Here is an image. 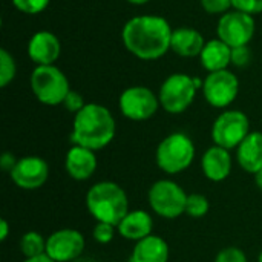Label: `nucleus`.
<instances>
[{
    "label": "nucleus",
    "mask_w": 262,
    "mask_h": 262,
    "mask_svg": "<svg viewBox=\"0 0 262 262\" xmlns=\"http://www.w3.org/2000/svg\"><path fill=\"white\" fill-rule=\"evenodd\" d=\"M173 29L161 15L143 14L129 18L121 31L124 48L140 60H158L170 51Z\"/></svg>",
    "instance_id": "nucleus-1"
},
{
    "label": "nucleus",
    "mask_w": 262,
    "mask_h": 262,
    "mask_svg": "<svg viewBox=\"0 0 262 262\" xmlns=\"http://www.w3.org/2000/svg\"><path fill=\"white\" fill-rule=\"evenodd\" d=\"M117 132V123L112 112L98 103H88L78 114L74 115L72 144L101 150L112 143Z\"/></svg>",
    "instance_id": "nucleus-2"
},
{
    "label": "nucleus",
    "mask_w": 262,
    "mask_h": 262,
    "mask_svg": "<svg viewBox=\"0 0 262 262\" xmlns=\"http://www.w3.org/2000/svg\"><path fill=\"white\" fill-rule=\"evenodd\" d=\"M86 209L97 223H107L117 227L129 213V198L120 184L100 181L88 190Z\"/></svg>",
    "instance_id": "nucleus-3"
},
{
    "label": "nucleus",
    "mask_w": 262,
    "mask_h": 262,
    "mask_svg": "<svg viewBox=\"0 0 262 262\" xmlns=\"http://www.w3.org/2000/svg\"><path fill=\"white\" fill-rule=\"evenodd\" d=\"M195 160V144L184 132H173L161 140L155 152V161L160 170L167 175H177L187 170Z\"/></svg>",
    "instance_id": "nucleus-4"
},
{
    "label": "nucleus",
    "mask_w": 262,
    "mask_h": 262,
    "mask_svg": "<svg viewBox=\"0 0 262 262\" xmlns=\"http://www.w3.org/2000/svg\"><path fill=\"white\" fill-rule=\"evenodd\" d=\"M29 84L34 97L46 106L63 104L64 98L71 92L68 77L55 64L35 66L31 72Z\"/></svg>",
    "instance_id": "nucleus-5"
},
{
    "label": "nucleus",
    "mask_w": 262,
    "mask_h": 262,
    "mask_svg": "<svg viewBox=\"0 0 262 262\" xmlns=\"http://www.w3.org/2000/svg\"><path fill=\"white\" fill-rule=\"evenodd\" d=\"M203 88V81L183 72L169 75L158 92L161 107L172 115L186 112L196 97V91Z\"/></svg>",
    "instance_id": "nucleus-6"
},
{
    "label": "nucleus",
    "mask_w": 262,
    "mask_h": 262,
    "mask_svg": "<svg viewBox=\"0 0 262 262\" xmlns=\"http://www.w3.org/2000/svg\"><path fill=\"white\" fill-rule=\"evenodd\" d=\"M147 200L150 209L164 220H177L186 213L187 193L172 180L155 181L147 192Z\"/></svg>",
    "instance_id": "nucleus-7"
},
{
    "label": "nucleus",
    "mask_w": 262,
    "mask_h": 262,
    "mask_svg": "<svg viewBox=\"0 0 262 262\" xmlns=\"http://www.w3.org/2000/svg\"><path fill=\"white\" fill-rule=\"evenodd\" d=\"M250 134V120L243 111L229 109L221 112L212 126V140L227 150L236 149Z\"/></svg>",
    "instance_id": "nucleus-8"
},
{
    "label": "nucleus",
    "mask_w": 262,
    "mask_h": 262,
    "mask_svg": "<svg viewBox=\"0 0 262 262\" xmlns=\"http://www.w3.org/2000/svg\"><path fill=\"white\" fill-rule=\"evenodd\" d=\"M158 95L146 86H130L118 98V107L123 117L132 121H146L160 109Z\"/></svg>",
    "instance_id": "nucleus-9"
},
{
    "label": "nucleus",
    "mask_w": 262,
    "mask_h": 262,
    "mask_svg": "<svg viewBox=\"0 0 262 262\" xmlns=\"http://www.w3.org/2000/svg\"><path fill=\"white\" fill-rule=\"evenodd\" d=\"M256 31L255 17L241 11H229L223 14L216 25V35L230 48L247 46Z\"/></svg>",
    "instance_id": "nucleus-10"
},
{
    "label": "nucleus",
    "mask_w": 262,
    "mask_h": 262,
    "mask_svg": "<svg viewBox=\"0 0 262 262\" xmlns=\"http://www.w3.org/2000/svg\"><path fill=\"white\" fill-rule=\"evenodd\" d=\"M201 89H203V95H204L206 101L210 106H213L216 109H226L238 97L239 80L229 69L209 72L207 77L203 80Z\"/></svg>",
    "instance_id": "nucleus-11"
},
{
    "label": "nucleus",
    "mask_w": 262,
    "mask_h": 262,
    "mask_svg": "<svg viewBox=\"0 0 262 262\" xmlns=\"http://www.w3.org/2000/svg\"><path fill=\"white\" fill-rule=\"evenodd\" d=\"M86 239L75 229H60L46 238V255L55 262L75 261L84 252Z\"/></svg>",
    "instance_id": "nucleus-12"
},
{
    "label": "nucleus",
    "mask_w": 262,
    "mask_h": 262,
    "mask_svg": "<svg viewBox=\"0 0 262 262\" xmlns=\"http://www.w3.org/2000/svg\"><path fill=\"white\" fill-rule=\"evenodd\" d=\"M9 177L17 187L23 190H37L43 187L49 178V164L40 157H25L17 160Z\"/></svg>",
    "instance_id": "nucleus-13"
},
{
    "label": "nucleus",
    "mask_w": 262,
    "mask_h": 262,
    "mask_svg": "<svg viewBox=\"0 0 262 262\" xmlns=\"http://www.w3.org/2000/svg\"><path fill=\"white\" fill-rule=\"evenodd\" d=\"M61 55V43L51 31H37L28 41V57L37 66L55 64Z\"/></svg>",
    "instance_id": "nucleus-14"
},
{
    "label": "nucleus",
    "mask_w": 262,
    "mask_h": 262,
    "mask_svg": "<svg viewBox=\"0 0 262 262\" xmlns=\"http://www.w3.org/2000/svg\"><path fill=\"white\" fill-rule=\"evenodd\" d=\"M97 167H98V160H97L95 150L72 144V147L66 152L64 169H66V173L74 181L89 180L95 173Z\"/></svg>",
    "instance_id": "nucleus-15"
},
{
    "label": "nucleus",
    "mask_w": 262,
    "mask_h": 262,
    "mask_svg": "<svg viewBox=\"0 0 262 262\" xmlns=\"http://www.w3.org/2000/svg\"><path fill=\"white\" fill-rule=\"evenodd\" d=\"M233 158L230 150L213 144L201 157V169L204 177L212 183H221L232 173Z\"/></svg>",
    "instance_id": "nucleus-16"
},
{
    "label": "nucleus",
    "mask_w": 262,
    "mask_h": 262,
    "mask_svg": "<svg viewBox=\"0 0 262 262\" xmlns=\"http://www.w3.org/2000/svg\"><path fill=\"white\" fill-rule=\"evenodd\" d=\"M152 230H154V220L150 213H147L143 209L129 210V213L117 226L118 235L134 243L147 238L149 235H152Z\"/></svg>",
    "instance_id": "nucleus-17"
},
{
    "label": "nucleus",
    "mask_w": 262,
    "mask_h": 262,
    "mask_svg": "<svg viewBox=\"0 0 262 262\" xmlns=\"http://www.w3.org/2000/svg\"><path fill=\"white\" fill-rule=\"evenodd\" d=\"M170 256L169 244L158 235H149L135 243L129 262H167Z\"/></svg>",
    "instance_id": "nucleus-18"
},
{
    "label": "nucleus",
    "mask_w": 262,
    "mask_h": 262,
    "mask_svg": "<svg viewBox=\"0 0 262 262\" xmlns=\"http://www.w3.org/2000/svg\"><path fill=\"white\" fill-rule=\"evenodd\" d=\"M236 163L247 173H258L262 169V132H250L236 147Z\"/></svg>",
    "instance_id": "nucleus-19"
},
{
    "label": "nucleus",
    "mask_w": 262,
    "mask_h": 262,
    "mask_svg": "<svg viewBox=\"0 0 262 262\" xmlns=\"http://www.w3.org/2000/svg\"><path fill=\"white\" fill-rule=\"evenodd\" d=\"M204 45H206V41H204V37H203V34L200 31H196L193 28L173 29L170 49L177 55L186 57V58L200 57Z\"/></svg>",
    "instance_id": "nucleus-20"
},
{
    "label": "nucleus",
    "mask_w": 262,
    "mask_h": 262,
    "mask_svg": "<svg viewBox=\"0 0 262 262\" xmlns=\"http://www.w3.org/2000/svg\"><path fill=\"white\" fill-rule=\"evenodd\" d=\"M200 60L207 72L227 69L232 64V48L220 38L209 40L200 54Z\"/></svg>",
    "instance_id": "nucleus-21"
},
{
    "label": "nucleus",
    "mask_w": 262,
    "mask_h": 262,
    "mask_svg": "<svg viewBox=\"0 0 262 262\" xmlns=\"http://www.w3.org/2000/svg\"><path fill=\"white\" fill-rule=\"evenodd\" d=\"M20 252L25 258H34L46 253V238L38 232H28L20 238Z\"/></svg>",
    "instance_id": "nucleus-22"
},
{
    "label": "nucleus",
    "mask_w": 262,
    "mask_h": 262,
    "mask_svg": "<svg viewBox=\"0 0 262 262\" xmlns=\"http://www.w3.org/2000/svg\"><path fill=\"white\" fill-rule=\"evenodd\" d=\"M210 203L206 195L203 193H190L187 195V203H186V215L195 220L204 218L209 213Z\"/></svg>",
    "instance_id": "nucleus-23"
},
{
    "label": "nucleus",
    "mask_w": 262,
    "mask_h": 262,
    "mask_svg": "<svg viewBox=\"0 0 262 262\" xmlns=\"http://www.w3.org/2000/svg\"><path fill=\"white\" fill-rule=\"evenodd\" d=\"M15 74H17V64L12 54L8 49L2 48L0 49V86L6 88L15 78Z\"/></svg>",
    "instance_id": "nucleus-24"
},
{
    "label": "nucleus",
    "mask_w": 262,
    "mask_h": 262,
    "mask_svg": "<svg viewBox=\"0 0 262 262\" xmlns=\"http://www.w3.org/2000/svg\"><path fill=\"white\" fill-rule=\"evenodd\" d=\"M49 2L51 0H12V5L23 14L35 15L43 12L49 6Z\"/></svg>",
    "instance_id": "nucleus-25"
},
{
    "label": "nucleus",
    "mask_w": 262,
    "mask_h": 262,
    "mask_svg": "<svg viewBox=\"0 0 262 262\" xmlns=\"http://www.w3.org/2000/svg\"><path fill=\"white\" fill-rule=\"evenodd\" d=\"M117 227L107 223H97L94 230H92V238L95 239V243L98 244H109L112 243L114 236H115Z\"/></svg>",
    "instance_id": "nucleus-26"
},
{
    "label": "nucleus",
    "mask_w": 262,
    "mask_h": 262,
    "mask_svg": "<svg viewBox=\"0 0 262 262\" xmlns=\"http://www.w3.org/2000/svg\"><path fill=\"white\" fill-rule=\"evenodd\" d=\"M201 6L207 14L220 15V17L233 8L232 0H201Z\"/></svg>",
    "instance_id": "nucleus-27"
},
{
    "label": "nucleus",
    "mask_w": 262,
    "mask_h": 262,
    "mask_svg": "<svg viewBox=\"0 0 262 262\" xmlns=\"http://www.w3.org/2000/svg\"><path fill=\"white\" fill-rule=\"evenodd\" d=\"M213 262H249L246 253L239 247H226L221 252H218Z\"/></svg>",
    "instance_id": "nucleus-28"
},
{
    "label": "nucleus",
    "mask_w": 262,
    "mask_h": 262,
    "mask_svg": "<svg viewBox=\"0 0 262 262\" xmlns=\"http://www.w3.org/2000/svg\"><path fill=\"white\" fill-rule=\"evenodd\" d=\"M232 6L236 11L246 12L253 17L262 12V0H232Z\"/></svg>",
    "instance_id": "nucleus-29"
},
{
    "label": "nucleus",
    "mask_w": 262,
    "mask_h": 262,
    "mask_svg": "<svg viewBox=\"0 0 262 262\" xmlns=\"http://www.w3.org/2000/svg\"><path fill=\"white\" fill-rule=\"evenodd\" d=\"M86 104H88V103H84L83 95H81L80 92H77V91H72V89H71V92L68 94V97L64 98V101H63V106L66 107V111L71 112V114H74V115L78 114Z\"/></svg>",
    "instance_id": "nucleus-30"
},
{
    "label": "nucleus",
    "mask_w": 262,
    "mask_h": 262,
    "mask_svg": "<svg viewBox=\"0 0 262 262\" xmlns=\"http://www.w3.org/2000/svg\"><path fill=\"white\" fill-rule=\"evenodd\" d=\"M250 60H252V52H250L249 46L232 48V64H235L238 68H244L250 63Z\"/></svg>",
    "instance_id": "nucleus-31"
},
{
    "label": "nucleus",
    "mask_w": 262,
    "mask_h": 262,
    "mask_svg": "<svg viewBox=\"0 0 262 262\" xmlns=\"http://www.w3.org/2000/svg\"><path fill=\"white\" fill-rule=\"evenodd\" d=\"M15 163H17V160H15V157H14L12 154L3 152V155H2V158H0V166H2V169H3L5 172H11V170L14 169Z\"/></svg>",
    "instance_id": "nucleus-32"
},
{
    "label": "nucleus",
    "mask_w": 262,
    "mask_h": 262,
    "mask_svg": "<svg viewBox=\"0 0 262 262\" xmlns=\"http://www.w3.org/2000/svg\"><path fill=\"white\" fill-rule=\"evenodd\" d=\"M8 235H9V224L6 220H2L0 221V241H6Z\"/></svg>",
    "instance_id": "nucleus-33"
},
{
    "label": "nucleus",
    "mask_w": 262,
    "mask_h": 262,
    "mask_svg": "<svg viewBox=\"0 0 262 262\" xmlns=\"http://www.w3.org/2000/svg\"><path fill=\"white\" fill-rule=\"evenodd\" d=\"M23 262H55L54 259H51L46 253L40 255V256H34V258H25Z\"/></svg>",
    "instance_id": "nucleus-34"
},
{
    "label": "nucleus",
    "mask_w": 262,
    "mask_h": 262,
    "mask_svg": "<svg viewBox=\"0 0 262 262\" xmlns=\"http://www.w3.org/2000/svg\"><path fill=\"white\" fill-rule=\"evenodd\" d=\"M255 183H256L258 189L262 192V169L258 173H255Z\"/></svg>",
    "instance_id": "nucleus-35"
},
{
    "label": "nucleus",
    "mask_w": 262,
    "mask_h": 262,
    "mask_svg": "<svg viewBox=\"0 0 262 262\" xmlns=\"http://www.w3.org/2000/svg\"><path fill=\"white\" fill-rule=\"evenodd\" d=\"M127 3H130V5H135V6H141V5H146V3H149L150 0H126Z\"/></svg>",
    "instance_id": "nucleus-36"
},
{
    "label": "nucleus",
    "mask_w": 262,
    "mask_h": 262,
    "mask_svg": "<svg viewBox=\"0 0 262 262\" xmlns=\"http://www.w3.org/2000/svg\"><path fill=\"white\" fill-rule=\"evenodd\" d=\"M258 262H262V250L261 253H259V256H258Z\"/></svg>",
    "instance_id": "nucleus-37"
}]
</instances>
